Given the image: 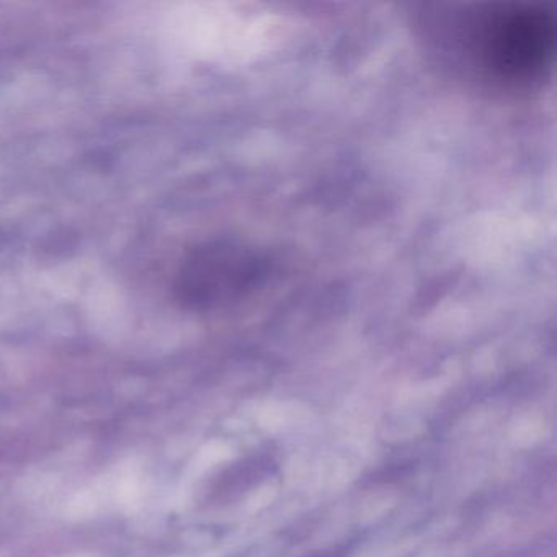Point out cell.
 I'll use <instances>...</instances> for the list:
<instances>
[{
	"label": "cell",
	"mask_w": 557,
	"mask_h": 557,
	"mask_svg": "<svg viewBox=\"0 0 557 557\" xmlns=\"http://www.w3.org/2000/svg\"><path fill=\"white\" fill-rule=\"evenodd\" d=\"M556 17L546 5L495 4L453 14V40L466 63L498 86L530 87L556 51Z\"/></svg>",
	"instance_id": "obj_1"
},
{
	"label": "cell",
	"mask_w": 557,
	"mask_h": 557,
	"mask_svg": "<svg viewBox=\"0 0 557 557\" xmlns=\"http://www.w3.org/2000/svg\"><path fill=\"white\" fill-rule=\"evenodd\" d=\"M262 275L259 257L234 240H208L178 265L175 299L190 311H213L237 301Z\"/></svg>",
	"instance_id": "obj_2"
}]
</instances>
